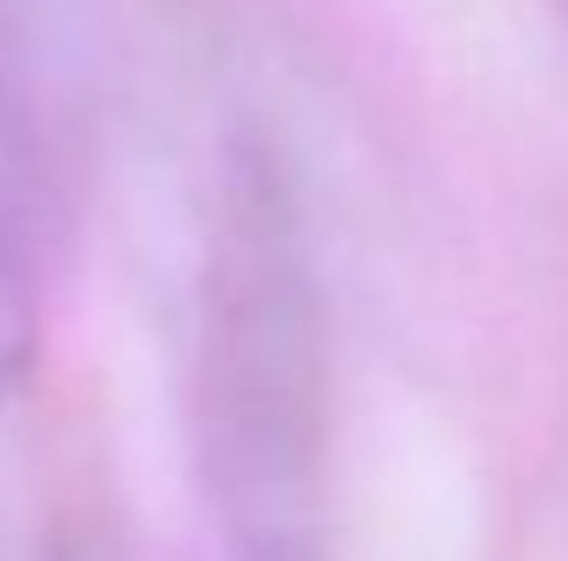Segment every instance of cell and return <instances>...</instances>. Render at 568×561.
<instances>
[{"label": "cell", "instance_id": "obj_1", "mask_svg": "<svg viewBox=\"0 0 568 561\" xmlns=\"http://www.w3.org/2000/svg\"><path fill=\"white\" fill-rule=\"evenodd\" d=\"M202 482L237 561H310L324 540L332 353L303 231L266 173L223 202L194 346Z\"/></svg>", "mask_w": 568, "mask_h": 561}]
</instances>
